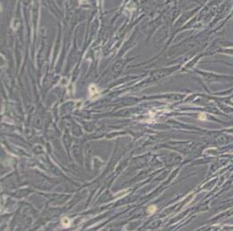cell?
Here are the masks:
<instances>
[{"label": "cell", "instance_id": "6da1fadb", "mask_svg": "<svg viewBox=\"0 0 233 231\" xmlns=\"http://www.w3.org/2000/svg\"><path fill=\"white\" fill-rule=\"evenodd\" d=\"M88 90H89V94H90L91 99H96L98 97L99 91H98V88H96V85H90L89 86Z\"/></svg>", "mask_w": 233, "mask_h": 231}, {"label": "cell", "instance_id": "7a4b0ae2", "mask_svg": "<svg viewBox=\"0 0 233 231\" xmlns=\"http://www.w3.org/2000/svg\"><path fill=\"white\" fill-rule=\"evenodd\" d=\"M61 222H62V225L63 226V227H65V228H67V227H70L71 224V220L69 219V218L65 217V218H63L62 219V220H61Z\"/></svg>", "mask_w": 233, "mask_h": 231}, {"label": "cell", "instance_id": "3957f363", "mask_svg": "<svg viewBox=\"0 0 233 231\" xmlns=\"http://www.w3.org/2000/svg\"><path fill=\"white\" fill-rule=\"evenodd\" d=\"M155 211H156V206L155 205H151V206L148 207L147 209V212L150 213V214H152V213H154V212H155Z\"/></svg>", "mask_w": 233, "mask_h": 231}, {"label": "cell", "instance_id": "277c9868", "mask_svg": "<svg viewBox=\"0 0 233 231\" xmlns=\"http://www.w3.org/2000/svg\"><path fill=\"white\" fill-rule=\"evenodd\" d=\"M198 119L201 120V121H205L206 119V115L205 113H201V114H199V116H198Z\"/></svg>", "mask_w": 233, "mask_h": 231}]
</instances>
